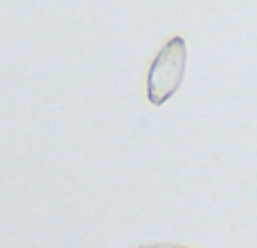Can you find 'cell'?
<instances>
[{
  "label": "cell",
  "instance_id": "cell-1",
  "mask_svg": "<svg viewBox=\"0 0 257 248\" xmlns=\"http://www.w3.org/2000/svg\"><path fill=\"white\" fill-rule=\"evenodd\" d=\"M185 41L183 36H172L167 43L160 48L156 59L149 66L147 75V99L154 106H163L183 84L185 75Z\"/></svg>",
  "mask_w": 257,
  "mask_h": 248
},
{
  "label": "cell",
  "instance_id": "cell-2",
  "mask_svg": "<svg viewBox=\"0 0 257 248\" xmlns=\"http://www.w3.org/2000/svg\"><path fill=\"white\" fill-rule=\"evenodd\" d=\"M147 248H181V246H147Z\"/></svg>",
  "mask_w": 257,
  "mask_h": 248
}]
</instances>
